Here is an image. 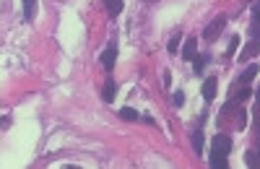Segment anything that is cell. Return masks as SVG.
<instances>
[{"instance_id": "obj_4", "label": "cell", "mask_w": 260, "mask_h": 169, "mask_svg": "<svg viewBox=\"0 0 260 169\" xmlns=\"http://www.w3.org/2000/svg\"><path fill=\"white\" fill-rule=\"evenodd\" d=\"M257 71H260V68H257V62H250V65H247L240 76H237V81H234V83H237V86H250V81L257 76Z\"/></svg>"}, {"instance_id": "obj_6", "label": "cell", "mask_w": 260, "mask_h": 169, "mask_svg": "<svg viewBox=\"0 0 260 169\" xmlns=\"http://www.w3.org/2000/svg\"><path fill=\"white\" fill-rule=\"evenodd\" d=\"M255 55H260V39H250V42H247L245 50L240 52V62H245V60H250V57H255Z\"/></svg>"}, {"instance_id": "obj_19", "label": "cell", "mask_w": 260, "mask_h": 169, "mask_svg": "<svg viewBox=\"0 0 260 169\" xmlns=\"http://www.w3.org/2000/svg\"><path fill=\"white\" fill-rule=\"evenodd\" d=\"M161 81H164V89H169V86H172V73L164 71V73H161Z\"/></svg>"}, {"instance_id": "obj_3", "label": "cell", "mask_w": 260, "mask_h": 169, "mask_svg": "<svg viewBox=\"0 0 260 169\" xmlns=\"http://www.w3.org/2000/svg\"><path fill=\"white\" fill-rule=\"evenodd\" d=\"M99 62H102V68H104L107 73H112L115 62H117V39H112L110 45H107V50L99 55Z\"/></svg>"}, {"instance_id": "obj_15", "label": "cell", "mask_w": 260, "mask_h": 169, "mask_svg": "<svg viewBox=\"0 0 260 169\" xmlns=\"http://www.w3.org/2000/svg\"><path fill=\"white\" fill-rule=\"evenodd\" d=\"M240 34H234L232 39H229V45H226V57H234V52H237V47H240Z\"/></svg>"}, {"instance_id": "obj_13", "label": "cell", "mask_w": 260, "mask_h": 169, "mask_svg": "<svg viewBox=\"0 0 260 169\" xmlns=\"http://www.w3.org/2000/svg\"><path fill=\"white\" fill-rule=\"evenodd\" d=\"M37 18V0H24V21Z\"/></svg>"}, {"instance_id": "obj_17", "label": "cell", "mask_w": 260, "mask_h": 169, "mask_svg": "<svg viewBox=\"0 0 260 169\" xmlns=\"http://www.w3.org/2000/svg\"><path fill=\"white\" fill-rule=\"evenodd\" d=\"M250 39H260V21L252 18V24H250Z\"/></svg>"}, {"instance_id": "obj_1", "label": "cell", "mask_w": 260, "mask_h": 169, "mask_svg": "<svg viewBox=\"0 0 260 169\" xmlns=\"http://www.w3.org/2000/svg\"><path fill=\"white\" fill-rule=\"evenodd\" d=\"M229 154H232V138L219 133L213 138V149H211V166L216 169H226L229 166Z\"/></svg>"}, {"instance_id": "obj_7", "label": "cell", "mask_w": 260, "mask_h": 169, "mask_svg": "<svg viewBox=\"0 0 260 169\" xmlns=\"http://www.w3.org/2000/svg\"><path fill=\"white\" fill-rule=\"evenodd\" d=\"M195 50H198V37L185 39V45H182V60H192L195 57Z\"/></svg>"}, {"instance_id": "obj_2", "label": "cell", "mask_w": 260, "mask_h": 169, "mask_svg": "<svg viewBox=\"0 0 260 169\" xmlns=\"http://www.w3.org/2000/svg\"><path fill=\"white\" fill-rule=\"evenodd\" d=\"M224 26H226V13H219V16H216L213 21H211V24L203 29V42H213L216 37H219L221 31H224Z\"/></svg>"}, {"instance_id": "obj_9", "label": "cell", "mask_w": 260, "mask_h": 169, "mask_svg": "<svg viewBox=\"0 0 260 169\" xmlns=\"http://www.w3.org/2000/svg\"><path fill=\"white\" fill-rule=\"evenodd\" d=\"M216 83H219L216 78H206V81H203L201 94H203V99H206V102H213V96H216Z\"/></svg>"}, {"instance_id": "obj_16", "label": "cell", "mask_w": 260, "mask_h": 169, "mask_svg": "<svg viewBox=\"0 0 260 169\" xmlns=\"http://www.w3.org/2000/svg\"><path fill=\"white\" fill-rule=\"evenodd\" d=\"M180 42H182V37H180V31H177L175 37L169 39V45H167V52H169V55H177V47H180Z\"/></svg>"}, {"instance_id": "obj_5", "label": "cell", "mask_w": 260, "mask_h": 169, "mask_svg": "<svg viewBox=\"0 0 260 169\" xmlns=\"http://www.w3.org/2000/svg\"><path fill=\"white\" fill-rule=\"evenodd\" d=\"M115 96H117V83H115V78H107V81H104V89H102V99H104L107 104H112Z\"/></svg>"}, {"instance_id": "obj_14", "label": "cell", "mask_w": 260, "mask_h": 169, "mask_svg": "<svg viewBox=\"0 0 260 169\" xmlns=\"http://www.w3.org/2000/svg\"><path fill=\"white\" fill-rule=\"evenodd\" d=\"M237 130H245L247 128V112L242 107H237V125H234Z\"/></svg>"}, {"instance_id": "obj_10", "label": "cell", "mask_w": 260, "mask_h": 169, "mask_svg": "<svg viewBox=\"0 0 260 169\" xmlns=\"http://www.w3.org/2000/svg\"><path fill=\"white\" fill-rule=\"evenodd\" d=\"M211 60V55L208 52H203V55H195L192 57V71H195V76H201L203 73V68H206V62Z\"/></svg>"}, {"instance_id": "obj_20", "label": "cell", "mask_w": 260, "mask_h": 169, "mask_svg": "<svg viewBox=\"0 0 260 169\" xmlns=\"http://www.w3.org/2000/svg\"><path fill=\"white\" fill-rule=\"evenodd\" d=\"M252 18L260 21V0H255V3H252Z\"/></svg>"}, {"instance_id": "obj_8", "label": "cell", "mask_w": 260, "mask_h": 169, "mask_svg": "<svg viewBox=\"0 0 260 169\" xmlns=\"http://www.w3.org/2000/svg\"><path fill=\"white\" fill-rule=\"evenodd\" d=\"M102 3H104V8H107V16H110V18L120 16V13H122V8H125V3H122V0H102Z\"/></svg>"}, {"instance_id": "obj_12", "label": "cell", "mask_w": 260, "mask_h": 169, "mask_svg": "<svg viewBox=\"0 0 260 169\" xmlns=\"http://www.w3.org/2000/svg\"><path fill=\"white\" fill-rule=\"evenodd\" d=\"M143 115L138 112V110H133V107H122L120 110V120H127V122H136V120H141Z\"/></svg>"}, {"instance_id": "obj_18", "label": "cell", "mask_w": 260, "mask_h": 169, "mask_svg": "<svg viewBox=\"0 0 260 169\" xmlns=\"http://www.w3.org/2000/svg\"><path fill=\"white\" fill-rule=\"evenodd\" d=\"M172 104H175V107H182V104H185V91H175V96H172Z\"/></svg>"}, {"instance_id": "obj_11", "label": "cell", "mask_w": 260, "mask_h": 169, "mask_svg": "<svg viewBox=\"0 0 260 169\" xmlns=\"http://www.w3.org/2000/svg\"><path fill=\"white\" fill-rule=\"evenodd\" d=\"M190 141H192V151L198 154V156H203V143H206V138H203V130L198 128V130L192 133V138H190Z\"/></svg>"}]
</instances>
